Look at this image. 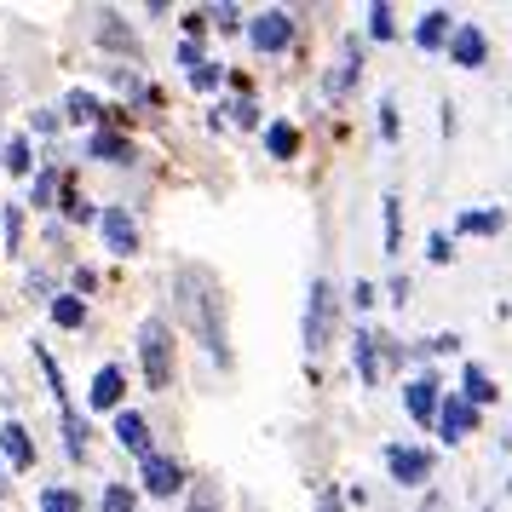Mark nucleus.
<instances>
[{
  "mask_svg": "<svg viewBox=\"0 0 512 512\" xmlns=\"http://www.w3.org/2000/svg\"><path fill=\"white\" fill-rule=\"evenodd\" d=\"M173 294H179V317L196 328V340L208 346L219 369H231V346H225V305H219V282L202 265H179L173 271Z\"/></svg>",
  "mask_w": 512,
  "mask_h": 512,
  "instance_id": "1",
  "label": "nucleus"
},
{
  "mask_svg": "<svg viewBox=\"0 0 512 512\" xmlns=\"http://www.w3.org/2000/svg\"><path fill=\"white\" fill-rule=\"evenodd\" d=\"M139 369L150 392L173 386V328H167V317H144L139 323Z\"/></svg>",
  "mask_w": 512,
  "mask_h": 512,
  "instance_id": "2",
  "label": "nucleus"
},
{
  "mask_svg": "<svg viewBox=\"0 0 512 512\" xmlns=\"http://www.w3.org/2000/svg\"><path fill=\"white\" fill-rule=\"evenodd\" d=\"M334 317H340V305H334V282L311 277V294H305V351H311V357L328 351V340H334Z\"/></svg>",
  "mask_w": 512,
  "mask_h": 512,
  "instance_id": "3",
  "label": "nucleus"
},
{
  "mask_svg": "<svg viewBox=\"0 0 512 512\" xmlns=\"http://www.w3.org/2000/svg\"><path fill=\"white\" fill-rule=\"evenodd\" d=\"M432 449H415V443H392V449H386V472H392L397 484L403 489H415V484H426V478H432Z\"/></svg>",
  "mask_w": 512,
  "mask_h": 512,
  "instance_id": "4",
  "label": "nucleus"
},
{
  "mask_svg": "<svg viewBox=\"0 0 512 512\" xmlns=\"http://www.w3.org/2000/svg\"><path fill=\"white\" fill-rule=\"evenodd\" d=\"M139 472H144V495H156V501H167V495H179V489L190 484L185 466L173 461V455H156V449L139 461Z\"/></svg>",
  "mask_w": 512,
  "mask_h": 512,
  "instance_id": "5",
  "label": "nucleus"
},
{
  "mask_svg": "<svg viewBox=\"0 0 512 512\" xmlns=\"http://www.w3.org/2000/svg\"><path fill=\"white\" fill-rule=\"evenodd\" d=\"M443 47H449V64H461V70H484V58H489V41L478 24H455Z\"/></svg>",
  "mask_w": 512,
  "mask_h": 512,
  "instance_id": "6",
  "label": "nucleus"
},
{
  "mask_svg": "<svg viewBox=\"0 0 512 512\" xmlns=\"http://www.w3.org/2000/svg\"><path fill=\"white\" fill-rule=\"evenodd\" d=\"M248 41H254L259 52H282L294 41V18H288L282 6H271V12H259L254 24H248Z\"/></svg>",
  "mask_w": 512,
  "mask_h": 512,
  "instance_id": "7",
  "label": "nucleus"
},
{
  "mask_svg": "<svg viewBox=\"0 0 512 512\" xmlns=\"http://www.w3.org/2000/svg\"><path fill=\"white\" fill-rule=\"evenodd\" d=\"M98 231H104V248L121 259H133L139 254V225L127 219V208H104L98 213Z\"/></svg>",
  "mask_w": 512,
  "mask_h": 512,
  "instance_id": "8",
  "label": "nucleus"
},
{
  "mask_svg": "<svg viewBox=\"0 0 512 512\" xmlns=\"http://www.w3.org/2000/svg\"><path fill=\"white\" fill-rule=\"evenodd\" d=\"M432 420H438V432H443V438H449V443H461L466 432L478 426V409H472L466 397H455V392H449V397H443V403H438V415H432Z\"/></svg>",
  "mask_w": 512,
  "mask_h": 512,
  "instance_id": "9",
  "label": "nucleus"
},
{
  "mask_svg": "<svg viewBox=\"0 0 512 512\" xmlns=\"http://www.w3.org/2000/svg\"><path fill=\"white\" fill-rule=\"evenodd\" d=\"M121 397H127V374H121L116 363H104V369L93 374V386H87V403H93V409H110V415H116V409H121Z\"/></svg>",
  "mask_w": 512,
  "mask_h": 512,
  "instance_id": "10",
  "label": "nucleus"
},
{
  "mask_svg": "<svg viewBox=\"0 0 512 512\" xmlns=\"http://www.w3.org/2000/svg\"><path fill=\"white\" fill-rule=\"evenodd\" d=\"M116 443L127 455H139V461L150 455V420H144L139 409H127V403L116 409Z\"/></svg>",
  "mask_w": 512,
  "mask_h": 512,
  "instance_id": "11",
  "label": "nucleus"
},
{
  "mask_svg": "<svg viewBox=\"0 0 512 512\" xmlns=\"http://www.w3.org/2000/svg\"><path fill=\"white\" fill-rule=\"evenodd\" d=\"M403 403H409V415H415L420 426H432V415H438V403H443V386L432 380V374H420V380L403 386Z\"/></svg>",
  "mask_w": 512,
  "mask_h": 512,
  "instance_id": "12",
  "label": "nucleus"
},
{
  "mask_svg": "<svg viewBox=\"0 0 512 512\" xmlns=\"http://www.w3.org/2000/svg\"><path fill=\"white\" fill-rule=\"evenodd\" d=\"M87 156H93V162L121 167V162H133V139H127V133H116V127H93V139H87Z\"/></svg>",
  "mask_w": 512,
  "mask_h": 512,
  "instance_id": "13",
  "label": "nucleus"
},
{
  "mask_svg": "<svg viewBox=\"0 0 512 512\" xmlns=\"http://www.w3.org/2000/svg\"><path fill=\"white\" fill-rule=\"evenodd\" d=\"M351 363H357V380H363V386H380V334H374V328H357Z\"/></svg>",
  "mask_w": 512,
  "mask_h": 512,
  "instance_id": "14",
  "label": "nucleus"
},
{
  "mask_svg": "<svg viewBox=\"0 0 512 512\" xmlns=\"http://www.w3.org/2000/svg\"><path fill=\"white\" fill-rule=\"evenodd\" d=\"M0 455L18 466V472H29V466H35V438H29V426L6 420V426H0Z\"/></svg>",
  "mask_w": 512,
  "mask_h": 512,
  "instance_id": "15",
  "label": "nucleus"
},
{
  "mask_svg": "<svg viewBox=\"0 0 512 512\" xmlns=\"http://www.w3.org/2000/svg\"><path fill=\"white\" fill-rule=\"evenodd\" d=\"M455 231H461V236H501V231H507V213H501V208H472V213L455 219Z\"/></svg>",
  "mask_w": 512,
  "mask_h": 512,
  "instance_id": "16",
  "label": "nucleus"
},
{
  "mask_svg": "<svg viewBox=\"0 0 512 512\" xmlns=\"http://www.w3.org/2000/svg\"><path fill=\"white\" fill-rule=\"evenodd\" d=\"M449 29H455V24H449V12H443V6H432V12L415 24V47L420 52H438L443 41H449Z\"/></svg>",
  "mask_w": 512,
  "mask_h": 512,
  "instance_id": "17",
  "label": "nucleus"
},
{
  "mask_svg": "<svg viewBox=\"0 0 512 512\" xmlns=\"http://www.w3.org/2000/svg\"><path fill=\"white\" fill-rule=\"evenodd\" d=\"M265 150H271L277 162H288V156L300 150V133H294V121H271V127H265Z\"/></svg>",
  "mask_w": 512,
  "mask_h": 512,
  "instance_id": "18",
  "label": "nucleus"
},
{
  "mask_svg": "<svg viewBox=\"0 0 512 512\" xmlns=\"http://www.w3.org/2000/svg\"><path fill=\"white\" fill-rule=\"evenodd\" d=\"M98 116H104V104H98L93 93H81V87H75V93L64 98V121H75V127H81V121H87V127H93Z\"/></svg>",
  "mask_w": 512,
  "mask_h": 512,
  "instance_id": "19",
  "label": "nucleus"
},
{
  "mask_svg": "<svg viewBox=\"0 0 512 512\" xmlns=\"http://www.w3.org/2000/svg\"><path fill=\"white\" fill-rule=\"evenodd\" d=\"M47 311H52V323H58V328H81V323H87V305L75 300V294H52Z\"/></svg>",
  "mask_w": 512,
  "mask_h": 512,
  "instance_id": "20",
  "label": "nucleus"
},
{
  "mask_svg": "<svg viewBox=\"0 0 512 512\" xmlns=\"http://www.w3.org/2000/svg\"><path fill=\"white\" fill-rule=\"evenodd\" d=\"M58 208H64V219H70V225H93V219H98V208L75 185H64V202H58Z\"/></svg>",
  "mask_w": 512,
  "mask_h": 512,
  "instance_id": "21",
  "label": "nucleus"
},
{
  "mask_svg": "<svg viewBox=\"0 0 512 512\" xmlns=\"http://www.w3.org/2000/svg\"><path fill=\"white\" fill-rule=\"evenodd\" d=\"M64 449H70V461L87 455V420L75 415V409H64Z\"/></svg>",
  "mask_w": 512,
  "mask_h": 512,
  "instance_id": "22",
  "label": "nucleus"
},
{
  "mask_svg": "<svg viewBox=\"0 0 512 512\" xmlns=\"http://www.w3.org/2000/svg\"><path fill=\"white\" fill-rule=\"evenodd\" d=\"M98 512H139V495H133V484H110L104 495H98Z\"/></svg>",
  "mask_w": 512,
  "mask_h": 512,
  "instance_id": "23",
  "label": "nucleus"
},
{
  "mask_svg": "<svg viewBox=\"0 0 512 512\" xmlns=\"http://www.w3.org/2000/svg\"><path fill=\"white\" fill-rule=\"evenodd\" d=\"M52 196H58V167H41L29 185V208H52Z\"/></svg>",
  "mask_w": 512,
  "mask_h": 512,
  "instance_id": "24",
  "label": "nucleus"
},
{
  "mask_svg": "<svg viewBox=\"0 0 512 512\" xmlns=\"http://www.w3.org/2000/svg\"><path fill=\"white\" fill-rule=\"evenodd\" d=\"M489 397H495V380H489L478 363H466V403L478 409V403H489Z\"/></svg>",
  "mask_w": 512,
  "mask_h": 512,
  "instance_id": "25",
  "label": "nucleus"
},
{
  "mask_svg": "<svg viewBox=\"0 0 512 512\" xmlns=\"http://www.w3.org/2000/svg\"><path fill=\"white\" fill-rule=\"evenodd\" d=\"M0 162L12 167L18 179H29V173H35V156H29V139H12L6 150H0Z\"/></svg>",
  "mask_w": 512,
  "mask_h": 512,
  "instance_id": "26",
  "label": "nucleus"
},
{
  "mask_svg": "<svg viewBox=\"0 0 512 512\" xmlns=\"http://www.w3.org/2000/svg\"><path fill=\"white\" fill-rule=\"evenodd\" d=\"M369 35H374V41H392V35H397L392 6H386V0H374V6H369Z\"/></svg>",
  "mask_w": 512,
  "mask_h": 512,
  "instance_id": "27",
  "label": "nucleus"
},
{
  "mask_svg": "<svg viewBox=\"0 0 512 512\" xmlns=\"http://www.w3.org/2000/svg\"><path fill=\"white\" fill-rule=\"evenodd\" d=\"M41 512H81L75 489H41Z\"/></svg>",
  "mask_w": 512,
  "mask_h": 512,
  "instance_id": "28",
  "label": "nucleus"
},
{
  "mask_svg": "<svg viewBox=\"0 0 512 512\" xmlns=\"http://www.w3.org/2000/svg\"><path fill=\"white\" fill-rule=\"evenodd\" d=\"M397 242H403V202L386 196V254H397Z\"/></svg>",
  "mask_w": 512,
  "mask_h": 512,
  "instance_id": "29",
  "label": "nucleus"
},
{
  "mask_svg": "<svg viewBox=\"0 0 512 512\" xmlns=\"http://www.w3.org/2000/svg\"><path fill=\"white\" fill-rule=\"evenodd\" d=\"M98 41H110V47H127V52H139V41L127 35V29L116 24V12H104V24H98Z\"/></svg>",
  "mask_w": 512,
  "mask_h": 512,
  "instance_id": "30",
  "label": "nucleus"
},
{
  "mask_svg": "<svg viewBox=\"0 0 512 512\" xmlns=\"http://www.w3.org/2000/svg\"><path fill=\"white\" fill-rule=\"evenodd\" d=\"M219 81H225V70H219V64H196V70H190V87H196V93H213Z\"/></svg>",
  "mask_w": 512,
  "mask_h": 512,
  "instance_id": "31",
  "label": "nucleus"
},
{
  "mask_svg": "<svg viewBox=\"0 0 512 512\" xmlns=\"http://www.w3.org/2000/svg\"><path fill=\"white\" fill-rule=\"evenodd\" d=\"M208 24H219L225 35H236V29H242V6H213V12H208Z\"/></svg>",
  "mask_w": 512,
  "mask_h": 512,
  "instance_id": "32",
  "label": "nucleus"
},
{
  "mask_svg": "<svg viewBox=\"0 0 512 512\" xmlns=\"http://www.w3.org/2000/svg\"><path fill=\"white\" fill-rule=\"evenodd\" d=\"M0 225H6V248H18V242H24V208H6V213H0Z\"/></svg>",
  "mask_w": 512,
  "mask_h": 512,
  "instance_id": "33",
  "label": "nucleus"
},
{
  "mask_svg": "<svg viewBox=\"0 0 512 512\" xmlns=\"http://www.w3.org/2000/svg\"><path fill=\"white\" fill-rule=\"evenodd\" d=\"M231 121H236V127H259V104H254V98H236Z\"/></svg>",
  "mask_w": 512,
  "mask_h": 512,
  "instance_id": "34",
  "label": "nucleus"
},
{
  "mask_svg": "<svg viewBox=\"0 0 512 512\" xmlns=\"http://www.w3.org/2000/svg\"><path fill=\"white\" fill-rule=\"evenodd\" d=\"M380 139H386V144L397 139V104H392V98H380Z\"/></svg>",
  "mask_w": 512,
  "mask_h": 512,
  "instance_id": "35",
  "label": "nucleus"
},
{
  "mask_svg": "<svg viewBox=\"0 0 512 512\" xmlns=\"http://www.w3.org/2000/svg\"><path fill=\"white\" fill-rule=\"evenodd\" d=\"M426 254H432V265H443V259H455V248H449V236H443V231H432Z\"/></svg>",
  "mask_w": 512,
  "mask_h": 512,
  "instance_id": "36",
  "label": "nucleus"
},
{
  "mask_svg": "<svg viewBox=\"0 0 512 512\" xmlns=\"http://www.w3.org/2000/svg\"><path fill=\"white\" fill-rule=\"evenodd\" d=\"M29 300H52V277L47 271H29Z\"/></svg>",
  "mask_w": 512,
  "mask_h": 512,
  "instance_id": "37",
  "label": "nucleus"
},
{
  "mask_svg": "<svg viewBox=\"0 0 512 512\" xmlns=\"http://www.w3.org/2000/svg\"><path fill=\"white\" fill-rule=\"evenodd\" d=\"M179 64H185V70H196V64H208V58H202V41H185V47H179Z\"/></svg>",
  "mask_w": 512,
  "mask_h": 512,
  "instance_id": "38",
  "label": "nucleus"
},
{
  "mask_svg": "<svg viewBox=\"0 0 512 512\" xmlns=\"http://www.w3.org/2000/svg\"><path fill=\"white\" fill-rule=\"evenodd\" d=\"M351 305H357V311H369V305H374V282H357V288H351Z\"/></svg>",
  "mask_w": 512,
  "mask_h": 512,
  "instance_id": "39",
  "label": "nucleus"
},
{
  "mask_svg": "<svg viewBox=\"0 0 512 512\" xmlns=\"http://www.w3.org/2000/svg\"><path fill=\"white\" fill-rule=\"evenodd\" d=\"M426 351H461V334H432V340H426Z\"/></svg>",
  "mask_w": 512,
  "mask_h": 512,
  "instance_id": "40",
  "label": "nucleus"
},
{
  "mask_svg": "<svg viewBox=\"0 0 512 512\" xmlns=\"http://www.w3.org/2000/svg\"><path fill=\"white\" fill-rule=\"evenodd\" d=\"M501 449H512V432H507V438H501Z\"/></svg>",
  "mask_w": 512,
  "mask_h": 512,
  "instance_id": "41",
  "label": "nucleus"
},
{
  "mask_svg": "<svg viewBox=\"0 0 512 512\" xmlns=\"http://www.w3.org/2000/svg\"><path fill=\"white\" fill-rule=\"evenodd\" d=\"M0 495H6V472H0Z\"/></svg>",
  "mask_w": 512,
  "mask_h": 512,
  "instance_id": "42",
  "label": "nucleus"
},
{
  "mask_svg": "<svg viewBox=\"0 0 512 512\" xmlns=\"http://www.w3.org/2000/svg\"><path fill=\"white\" fill-rule=\"evenodd\" d=\"M507 495H512V484H507Z\"/></svg>",
  "mask_w": 512,
  "mask_h": 512,
  "instance_id": "43",
  "label": "nucleus"
}]
</instances>
